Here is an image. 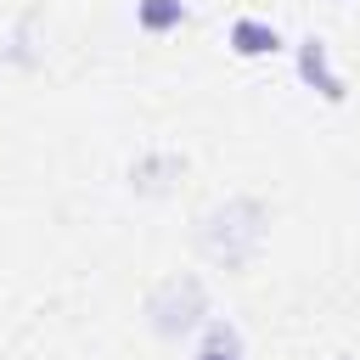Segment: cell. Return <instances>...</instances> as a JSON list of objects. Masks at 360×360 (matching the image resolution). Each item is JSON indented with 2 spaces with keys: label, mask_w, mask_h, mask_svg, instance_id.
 <instances>
[{
  "label": "cell",
  "mask_w": 360,
  "mask_h": 360,
  "mask_svg": "<svg viewBox=\"0 0 360 360\" xmlns=\"http://www.w3.org/2000/svg\"><path fill=\"white\" fill-rule=\"evenodd\" d=\"M259 242H264V208L259 202H225L219 214H208V225H202V253L208 259H219V264H248L253 253H259Z\"/></svg>",
  "instance_id": "obj_1"
},
{
  "label": "cell",
  "mask_w": 360,
  "mask_h": 360,
  "mask_svg": "<svg viewBox=\"0 0 360 360\" xmlns=\"http://www.w3.org/2000/svg\"><path fill=\"white\" fill-rule=\"evenodd\" d=\"M197 315H202V281H197V276H174V281L158 287V298H152V326H158L163 338L197 326Z\"/></svg>",
  "instance_id": "obj_2"
},
{
  "label": "cell",
  "mask_w": 360,
  "mask_h": 360,
  "mask_svg": "<svg viewBox=\"0 0 360 360\" xmlns=\"http://www.w3.org/2000/svg\"><path fill=\"white\" fill-rule=\"evenodd\" d=\"M298 73H304L326 101H343V84L332 79V68H326V45H321V39H304V45H298Z\"/></svg>",
  "instance_id": "obj_3"
},
{
  "label": "cell",
  "mask_w": 360,
  "mask_h": 360,
  "mask_svg": "<svg viewBox=\"0 0 360 360\" xmlns=\"http://www.w3.org/2000/svg\"><path fill=\"white\" fill-rule=\"evenodd\" d=\"M231 45H236L242 56H264V51H276L281 39H276V28H270V22L242 17V22H231Z\"/></svg>",
  "instance_id": "obj_4"
},
{
  "label": "cell",
  "mask_w": 360,
  "mask_h": 360,
  "mask_svg": "<svg viewBox=\"0 0 360 360\" xmlns=\"http://www.w3.org/2000/svg\"><path fill=\"white\" fill-rule=\"evenodd\" d=\"M141 22L146 28H174L180 22V0H141Z\"/></svg>",
  "instance_id": "obj_5"
},
{
  "label": "cell",
  "mask_w": 360,
  "mask_h": 360,
  "mask_svg": "<svg viewBox=\"0 0 360 360\" xmlns=\"http://www.w3.org/2000/svg\"><path fill=\"white\" fill-rule=\"evenodd\" d=\"M197 360H231V349H225V354H219V349H202Z\"/></svg>",
  "instance_id": "obj_6"
}]
</instances>
